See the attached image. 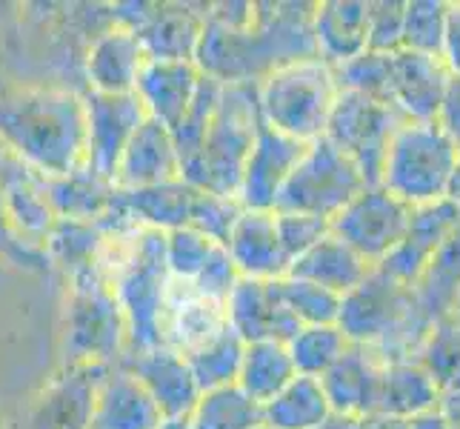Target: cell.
<instances>
[{
  "label": "cell",
  "instance_id": "obj_1",
  "mask_svg": "<svg viewBox=\"0 0 460 429\" xmlns=\"http://www.w3.org/2000/svg\"><path fill=\"white\" fill-rule=\"evenodd\" d=\"M312 12L314 4H258L249 26H220L206 18L195 67L217 84H261L287 63L317 58Z\"/></svg>",
  "mask_w": 460,
  "mask_h": 429
},
{
  "label": "cell",
  "instance_id": "obj_2",
  "mask_svg": "<svg viewBox=\"0 0 460 429\" xmlns=\"http://www.w3.org/2000/svg\"><path fill=\"white\" fill-rule=\"evenodd\" d=\"M0 143L40 178H60L84 166V92L66 86L0 89Z\"/></svg>",
  "mask_w": 460,
  "mask_h": 429
},
{
  "label": "cell",
  "instance_id": "obj_3",
  "mask_svg": "<svg viewBox=\"0 0 460 429\" xmlns=\"http://www.w3.org/2000/svg\"><path fill=\"white\" fill-rule=\"evenodd\" d=\"M338 326L355 346H367L384 363L415 361L432 329L415 290L375 266L360 286L343 295Z\"/></svg>",
  "mask_w": 460,
  "mask_h": 429
},
{
  "label": "cell",
  "instance_id": "obj_4",
  "mask_svg": "<svg viewBox=\"0 0 460 429\" xmlns=\"http://www.w3.org/2000/svg\"><path fill=\"white\" fill-rule=\"evenodd\" d=\"M261 123L258 84H224L200 152L181 169V178L203 192L237 198Z\"/></svg>",
  "mask_w": 460,
  "mask_h": 429
},
{
  "label": "cell",
  "instance_id": "obj_5",
  "mask_svg": "<svg viewBox=\"0 0 460 429\" xmlns=\"http://www.w3.org/2000/svg\"><path fill=\"white\" fill-rule=\"evenodd\" d=\"M460 147L438 121H403L394 130L380 166V189L411 210L449 195Z\"/></svg>",
  "mask_w": 460,
  "mask_h": 429
},
{
  "label": "cell",
  "instance_id": "obj_6",
  "mask_svg": "<svg viewBox=\"0 0 460 429\" xmlns=\"http://www.w3.org/2000/svg\"><path fill=\"white\" fill-rule=\"evenodd\" d=\"M69 281L63 315V367H115L126 355V317L98 266Z\"/></svg>",
  "mask_w": 460,
  "mask_h": 429
},
{
  "label": "cell",
  "instance_id": "obj_7",
  "mask_svg": "<svg viewBox=\"0 0 460 429\" xmlns=\"http://www.w3.org/2000/svg\"><path fill=\"white\" fill-rule=\"evenodd\" d=\"M335 69L321 58H304L269 72L258 84L261 121L300 143L323 138L338 101Z\"/></svg>",
  "mask_w": 460,
  "mask_h": 429
},
{
  "label": "cell",
  "instance_id": "obj_8",
  "mask_svg": "<svg viewBox=\"0 0 460 429\" xmlns=\"http://www.w3.org/2000/svg\"><path fill=\"white\" fill-rule=\"evenodd\" d=\"M367 186L360 169L341 149L332 147L326 138H317L300 155L297 166L283 183L275 212L314 215L332 224V218L341 215L343 206L352 203Z\"/></svg>",
  "mask_w": 460,
  "mask_h": 429
},
{
  "label": "cell",
  "instance_id": "obj_9",
  "mask_svg": "<svg viewBox=\"0 0 460 429\" xmlns=\"http://www.w3.org/2000/svg\"><path fill=\"white\" fill-rule=\"evenodd\" d=\"M403 121L406 118L394 106L367 98L360 92L341 89L323 138L360 169L369 186H377L389 140Z\"/></svg>",
  "mask_w": 460,
  "mask_h": 429
},
{
  "label": "cell",
  "instance_id": "obj_10",
  "mask_svg": "<svg viewBox=\"0 0 460 429\" xmlns=\"http://www.w3.org/2000/svg\"><path fill=\"white\" fill-rule=\"evenodd\" d=\"M195 4H132L109 6L112 26L129 29L137 38L146 60H195L198 40L206 23V9Z\"/></svg>",
  "mask_w": 460,
  "mask_h": 429
},
{
  "label": "cell",
  "instance_id": "obj_11",
  "mask_svg": "<svg viewBox=\"0 0 460 429\" xmlns=\"http://www.w3.org/2000/svg\"><path fill=\"white\" fill-rule=\"evenodd\" d=\"M411 220V206L389 195L380 186H367L363 192L332 218V235L355 249L363 261L377 266L403 241Z\"/></svg>",
  "mask_w": 460,
  "mask_h": 429
},
{
  "label": "cell",
  "instance_id": "obj_12",
  "mask_svg": "<svg viewBox=\"0 0 460 429\" xmlns=\"http://www.w3.org/2000/svg\"><path fill=\"white\" fill-rule=\"evenodd\" d=\"M84 112H86V157L84 164L115 181V172L120 164V155L126 143L132 140L137 126L149 115L137 94H101L84 92Z\"/></svg>",
  "mask_w": 460,
  "mask_h": 429
},
{
  "label": "cell",
  "instance_id": "obj_13",
  "mask_svg": "<svg viewBox=\"0 0 460 429\" xmlns=\"http://www.w3.org/2000/svg\"><path fill=\"white\" fill-rule=\"evenodd\" d=\"M309 143H300L289 135H283L272 126L261 123V130L252 143V152L246 157L241 189H237V201L243 210L258 212H275V201L280 195L283 183L297 166L300 155L306 152Z\"/></svg>",
  "mask_w": 460,
  "mask_h": 429
},
{
  "label": "cell",
  "instance_id": "obj_14",
  "mask_svg": "<svg viewBox=\"0 0 460 429\" xmlns=\"http://www.w3.org/2000/svg\"><path fill=\"white\" fill-rule=\"evenodd\" d=\"M226 326L243 344L280 341L289 344L297 335V317L283 307L275 281L237 278L226 298Z\"/></svg>",
  "mask_w": 460,
  "mask_h": 429
},
{
  "label": "cell",
  "instance_id": "obj_15",
  "mask_svg": "<svg viewBox=\"0 0 460 429\" xmlns=\"http://www.w3.org/2000/svg\"><path fill=\"white\" fill-rule=\"evenodd\" d=\"M457 227H460V206L452 203L449 198L429 206H418V210H411V220L403 241L377 264V269L403 286H415L418 278L423 275L426 264L432 261V255Z\"/></svg>",
  "mask_w": 460,
  "mask_h": 429
},
{
  "label": "cell",
  "instance_id": "obj_16",
  "mask_svg": "<svg viewBox=\"0 0 460 429\" xmlns=\"http://www.w3.org/2000/svg\"><path fill=\"white\" fill-rule=\"evenodd\" d=\"M226 326V304L206 298L192 281L172 278L164 295L161 344L186 355Z\"/></svg>",
  "mask_w": 460,
  "mask_h": 429
},
{
  "label": "cell",
  "instance_id": "obj_17",
  "mask_svg": "<svg viewBox=\"0 0 460 429\" xmlns=\"http://www.w3.org/2000/svg\"><path fill=\"white\" fill-rule=\"evenodd\" d=\"M120 367L129 370L140 380V387L161 407L164 418H189V412L195 409L200 398V389L186 358L169 346H155L146 349V353L123 355Z\"/></svg>",
  "mask_w": 460,
  "mask_h": 429
},
{
  "label": "cell",
  "instance_id": "obj_18",
  "mask_svg": "<svg viewBox=\"0 0 460 429\" xmlns=\"http://www.w3.org/2000/svg\"><path fill=\"white\" fill-rule=\"evenodd\" d=\"M164 412L140 380L120 363L106 367L94 384L89 429H161Z\"/></svg>",
  "mask_w": 460,
  "mask_h": 429
},
{
  "label": "cell",
  "instance_id": "obj_19",
  "mask_svg": "<svg viewBox=\"0 0 460 429\" xmlns=\"http://www.w3.org/2000/svg\"><path fill=\"white\" fill-rule=\"evenodd\" d=\"M452 75L447 63L432 55H392V106L406 121H438Z\"/></svg>",
  "mask_w": 460,
  "mask_h": 429
},
{
  "label": "cell",
  "instance_id": "obj_20",
  "mask_svg": "<svg viewBox=\"0 0 460 429\" xmlns=\"http://www.w3.org/2000/svg\"><path fill=\"white\" fill-rule=\"evenodd\" d=\"M146 55L129 29L109 26L94 35L84 58V92L101 94H129L135 92L137 75L144 69Z\"/></svg>",
  "mask_w": 460,
  "mask_h": 429
},
{
  "label": "cell",
  "instance_id": "obj_21",
  "mask_svg": "<svg viewBox=\"0 0 460 429\" xmlns=\"http://www.w3.org/2000/svg\"><path fill=\"white\" fill-rule=\"evenodd\" d=\"M380 370L384 361L367 346H349L346 355L321 375V387L326 392L329 409L335 418H360L377 412Z\"/></svg>",
  "mask_w": 460,
  "mask_h": 429
},
{
  "label": "cell",
  "instance_id": "obj_22",
  "mask_svg": "<svg viewBox=\"0 0 460 429\" xmlns=\"http://www.w3.org/2000/svg\"><path fill=\"white\" fill-rule=\"evenodd\" d=\"M226 252L241 278L278 281L289 273V258L280 246L275 212L243 210L226 241Z\"/></svg>",
  "mask_w": 460,
  "mask_h": 429
},
{
  "label": "cell",
  "instance_id": "obj_23",
  "mask_svg": "<svg viewBox=\"0 0 460 429\" xmlns=\"http://www.w3.org/2000/svg\"><path fill=\"white\" fill-rule=\"evenodd\" d=\"M200 77L195 60H146L137 75L135 94L152 121L172 130L186 115Z\"/></svg>",
  "mask_w": 460,
  "mask_h": 429
},
{
  "label": "cell",
  "instance_id": "obj_24",
  "mask_svg": "<svg viewBox=\"0 0 460 429\" xmlns=\"http://www.w3.org/2000/svg\"><path fill=\"white\" fill-rule=\"evenodd\" d=\"M195 195H198V189L192 183H186L183 178L155 183V186L115 189L112 210L135 227L174 232V229L189 227Z\"/></svg>",
  "mask_w": 460,
  "mask_h": 429
},
{
  "label": "cell",
  "instance_id": "obj_25",
  "mask_svg": "<svg viewBox=\"0 0 460 429\" xmlns=\"http://www.w3.org/2000/svg\"><path fill=\"white\" fill-rule=\"evenodd\" d=\"M178 178H181V157L178 149H174L172 132L164 123L146 118L137 126V132L126 143V149L120 155L115 186L137 189V186H155Z\"/></svg>",
  "mask_w": 460,
  "mask_h": 429
},
{
  "label": "cell",
  "instance_id": "obj_26",
  "mask_svg": "<svg viewBox=\"0 0 460 429\" xmlns=\"http://www.w3.org/2000/svg\"><path fill=\"white\" fill-rule=\"evenodd\" d=\"M369 0H326L314 4L312 38L317 58L332 69L367 52Z\"/></svg>",
  "mask_w": 460,
  "mask_h": 429
},
{
  "label": "cell",
  "instance_id": "obj_27",
  "mask_svg": "<svg viewBox=\"0 0 460 429\" xmlns=\"http://www.w3.org/2000/svg\"><path fill=\"white\" fill-rule=\"evenodd\" d=\"M106 367H72L46 389L23 429H89L94 384Z\"/></svg>",
  "mask_w": 460,
  "mask_h": 429
},
{
  "label": "cell",
  "instance_id": "obj_28",
  "mask_svg": "<svg viewBox=\"0 0 460 429\" xmlns=\"http://www.w3.org/2000/svg\"><path fill=\"white\" fill-rule=\"evenodd\" d=\"M0 203H4L14 232H18L26 244L43 249V241H46V235L52 232L58 215L52 210L49 198H46L40 174L18 164L4 181H0Z\"/></svg>",
  "mask_w": 460,
  "mask_h": 429
},
{
  "label": "cell",
  "instance_id": "obj_29",
  "mask_svg": "<svg viewBox=\"0 0 460 429\" xmlns=\"http://www.w3.org/2000/svg\"><path fill=\"white\" fill-rule=\"evenodd\" d=\"M372 269L375 266L369 261H363L355 249H349L341 237L329 232L321 244H314L297 261H292L287 275L317 283V286H323V290L343 298L352 292L355 286L367 281Z\"/></svg>",
  "mask_w": 460,
  "mask_h": 429
},
{
  "label": "cell",
  "instance_id": "obj_30",
  "mask_svg": "<svg viewBox=\"0 0 460 429\" xmlns=\"http://www.w3.org/2000/svg\"><path fill=\"white\" fill-rule=\"evenodd\" d=\"M46 198H49L58 218L72 220H101L115 201V181L92 172L86 164L60 178H43Z\"/></svg>",
  "mask_w": 460,
  "mask_h": 429
},
{
  "label": "cell",
  "instance_id": "obj_31",
  "mask_svg": "<svg viewBox=\"0 0 460 429\" xmlns=\"http://www.w3.org/2000/svg\"><path fill=\"white\" fill-rule=\"evenodd\" d=\"M440 392L418 361H389L380 370L377 412L411 421L438 409Z\"/></svg>",
  "mask_w": 460,
  "mask_h": 429
},
{
  "label": "cell",
  "instance_id": "obj_32",
  "mask_svg": "<svg viewBox=\"0 0 460 429\" xmlns=\"http://www.w3.org/2000/svg\"><path fill=\"white\" fill-rule=\"evenodd\" d=\"M263 409V424L272 429H321L332 418L321 378L295 375L287 389H280Z\"/></svg>",
  "mask_w": 460,
  "mask_h": 429
},
{
  "label": "cell",
  "instance_id": "obj_33",
  "mask_svg": "<svg viewBox=\"0 0 460 429\" xmlns=\"http://www.w3.org/2000/svg\"><path fill=\"white\" fill-rule=\"evenodd\" d=\"M411 290L432 324L452 315L460 298V227L443 241Z\"/></svg>",
  "mask_w": 460,
  "mask_h": 429
},
{
  "label": "cell",
  "instance_id": "obj_34",
  "mask_svg": "<svg viewBox=\"0 0 460 429\" xmlns=\"http://www.w3.org/2000/svg\"><path fill=\"white\" fill-rule=\"evenodd\" d=\"M295 363L289 358L287 344L280 341H255L246 344L241 375H237V387H241L255 404H269L280 389H287L295 378Z\"/></svg>",
  "mask_w": 460,
  "mask_h": 429
},
{
  "label": "cell",
  "instance_id": "obj_35",
  "mask_svg": "<svg viewBox=\"0 0 460 429\" xmlns=\"http://www.w3.org/2000/svg\"><path fill=\"white\" fill-rule=\"evenodd\" d=\"M101 246H103V229L98 220H72V218H58L52 232L43 241L46 258L66 278L98 266Z\"/></svg>",
  "mask_w": 460,
  "mask_h": 429
},
{
  "label": "cell",
  "instance_id": "obj_36",
  "mask_svg": "<svg viewBox=\"0 0 460 429\" xmlns=\"http://www.w3.org/2000/svg\"><path fill=\"white\" fill-rule=\"evenodd\" d=\"M243 349H246V344L237 338L229 326H224L217 335H212L209 341H203L200 346L189 349L183 358H186L189 370H192V375H195V384H198L200 395L220 389V387L237 384Z\"/></svg>",
  "mask_w": 460,
  "mask_h": 429
},
{
  "label": "cell",
  "instance_id": "obj_37",
  "mask_svg": "<svg viewBox=\"0 0 460 429\" xmlns=\"http://www.w3.org/2000/svg\"><path fill=\"white\" fill-rule=\"evenodd\" d=\"M186 424L189 429H258L263 424V409L241 387L232 384L203 392Z\"/></svg>",
  "mask_w": 460,
  "mask_h": 429
},
{
  "label": "cell",
  "instance_id": "obj_38",
  "mask_svg": "<svg viewBox=\"0 0 460 429\" xmlns=\"http://www.w3.org/2000/svg\"><path fill=\"white\" fill-rule=\"evenodd\" d=\"M423 372L432 378L440 395H449L460 389V321L457 317H443L435 321L429 335L420 344V353L415 358Z\"/></svg>",
  "mask_w": 460,
  "mask_h": 429
},
{
  "label": "cell",
  "instance_id": "obj_39",
  "mask_svg": "<svg viewBox=\"0 0 460 429\" xmlns=\"http://www.w3.org/2000/svg\"><path fill=\"white\" fill-rule=\"evenodd\" d=\"M349 346H352V341L343 335L338 324L300 326L297 335L287 344L295 372L309 378H321L323 372H329L346 355Z\"/></svg>",
  "mask_w": 460,
  "mask_h": 429
},
{
  "label": "cell",
  "instance_id": "obj_40",
  "mask_svg": "<svg viewBox=\"0 0 460 429\" xmlns=\"http://www.w3.org/2000/svg\"><path fill=\"white\" fill-rule=\"evenodd\" d=\"M275 290L300 326H321V324H338L341 315V295L323 290V286L300 281L292 275H283L275 281Z\"/></svg>",
  "mask_w": 460,
  "mask_h": 429
},
{
  "label": "cell",
  "instance_id": "obj_41",
  "mask_svg": "<svg viewBox=\"0 0 460 429\" xmlns=\"http://www.w3.org/2000/svg\"><path fill=\"white\" fill-rule=\"evenodd\" d=\"M220 89H224V84H217L212 77L203 75L195 98L186 109V115L169 130L172 140H174V149H178V157H181V169L200 152V143H203L206 132H209V123L215 118V109L220 101Z\"/></svg>",
  "mask_w": 460,
  "mask_h": 429
},
{
  "label": "cell",
  "instance_id": "obj_42",
  "mask_svg": "<svg viewBox=\"0 0 460 429\" xmlns=\"http://www.w3.org/2000/svg\"><path fill=\"white\" fill-rule=\"evenodd\" d=\"M447 12L449 4L443 0H406L401 49L440 58L443 35H447Z\"/></svg>",
  "mask_w": 460,
  "mask_h": 429
},
{
  "label": "cell",
  "instance_id": "obj_43",
  "mask_svg": "<svg viewBox=\"0 0 460 429\" xmlns=\"http://www.w3.org/2000/svg\"><path fill=\"white\" fill-rule=\"evenodd\" d=\"M338 86L349 92H360L367 98L392 106V55L363 52L352 60L335 67Z\"/></svg>",
  "mask_w": 460,
  "mask_h": 429
},
{
  "label": "cell",
  "instance_id": "obj_44",
  "mask_svg": "<svg viewBox=\"0 0 460 429\" xmlns=\"http://www.w3.org/2000/svg\"><path fill=\"white\" fill-rule=\"evenodd\" d=\"M241 215H243V206L237 198H224V195L203 192V189H198L186 229H195L203 237H209V241L226 246L229 235H232V229H234L237 218H241Z\"/></svg>",
  "mask_w": 460,
  "mask_h": 429
},
{
  "label": "cell",
  "instance_id": "obj_45",
  "mask_svg": "<svg viewBox=\"0 0 460 429\" xmlns=\"http://www.w3.org/2000/svg\"><path fill=\"white\" fill-rule=\"evenodd\" d=\"M220 244L203 237L195 229H174L166 232V269L172 278H181V281H195L209 258L215 255V249Z\"/></svg>",
  "mask_w": 460,
  "mask_h": 429
},
{
  "label": "cell",
  "instance_id": "obj_46",
  "mask_svg": "<svg viewBox=\"0 0 460 429\" xmlns=\"http://www.w3.org/2000/svg\"><path fill=\"white\" fill-rule=\"evenodd\" d=\"M403 9L406 0H369V29H367L369 52H380V55L401 52Z\"/></svg>",
  "mask_w": 460,
  "mask_h": 429
},
{
  "label": "cell",
  "instance_id": "obj_47",
  "mask_svg": "<svg viewBox=\"0 0 460 429\" xmlns=\"http://www.w3.org/2000/svg\"><path fill=\"white\" fill-rule=\"evenodd\" d=\"M275 227L280 246L287 252L289 264L297 261L304 252H309L314 244H321L332 232V224L314 215H300V212H275Z\"/></svg>",
  "mask_w": 460,
  "mask_h": 429
},
{
  "label": "cell",
  "instance_id": "obj_48",
  "mask_svg": "<svg viewBox=\"0 0 460 429\" xmlns=\"http://www.w3.org/2000/svg\"><path fill=\"white\" fill-rule=\"evenodd\" d=\"M0 258L18 269H26V273H49L52 269L49 258H46V252L40 246L26 244L23 237L14 232L4 203H0Z\"/></svg>",
  "mask_w": 460,
  "mask_h": 429
},
{
  "label": "cell",
  "instance_id": "obj_49",
  "mask_svg": "<svg viewBox=\"0 0 460 429\" xmlns=\"http://www.w3.org/2000/svg\"><path fill=\"white\" fill-rule=\"evenodd\" d=\"M440 60L447 63L452 77H460V4H449L447 12V35H443Z\"/></svg>",
  "mask_w": 460,
  "mask_h": 429
},
{
  "label": "cell",
  "instance_id": "obj_50",
  "mask_svg": "<svg viewBox=\"0 0 460 429\" xmlns=\"http://www.w3.org/2000/svg\"><path fill=\"white\" fill-rule=\"evenodd\" d=\"M438 123L460 147V77H452V81H449L447 98H443L440 115H438Z\"/></svg>",
  "mask_w": 460,
  "mask_h": 429
},
{
  "label": "cell",
  "instance_id": "obj_51",
  "mask_svg": "<svg viewBox=\"0 0 460 429\" xmlns=\"http://www.w3.org/2000/svg\"><path fill=\"white\" fill-rule=\"evenodd\" d=\"M411 421L386 416V412H369L360 418H346V429H409Z\"/></svg>",
  "mask_w": 460,
  "mask_h": 429
},
{
  "label": "cell",
  "instance_id": "obj_52",
  "mask_svg": "<svg viewBox=\"0 0 460 429\" xmlns=\"http://www.w3.org/2000/svg\"><path fill=\"white\" fill-rule=\"evenodd\" d=\"M438 412L443 416V421L449 424V429H460V389L449 392V395H440Z\"/></svg>",
  "mask_w": 460,
  "mask_h": 429
},
{
  "label": "cell",
  "instance_id": "obj_53",
  "mask_svg": "<svg viewBox=\"0 0 460 429\" xmlns=\"http://www.w3.org/2000/svg\"><path fill=\"white\" fill-rule=\"evenodd\" d=\"M409 429H449V424L443 421V416H440L438 409H432V412H426V416L411 418V426Z\"/></svg>",
  "mask_w": 460,
  "mask_h": 429
},
{
  "label": "cell",
  "instance_id": "obj_54",
  "mask_svg": "<svg viewBox=\"0 0 460 429\" xmlns=\"http://www.w3.org/2000/svg\"><path fill=\"white\" fill-rule=\"evenodd\" d=\"M447 198L460 206V157H457V169H455V178H452V186H449V195Z\"/></svg>",
  "mask_w": 460,
  "mask_h": 429
},
{
  "label": "cell",
  "instance_id": "obj_55",
  "mask_svg": "<svg viewBox=\"0 0 460 429\" xmlns=\"http://www.w3.org/2000/svg\"><path fill=\"white\" fill-rule=\"evenodd\" d=\"M161 429H189V424H186V418H166L161 424Z\"/></svg>",
  "mask_w": 460,
  "mask_h": 429
},
{
  "label": "cell",
  "instance_id": "obj_56",
  "mask_svg": "<svg viewBox=\"0 0 460 429\" xmlns=\"http://www.w3.org/2000/svg\"><path fill=\"white\" fill-rule=\"evenodd\" d=\"M321 429H346V418H332L326 426H321Z\"/></svg>",
  "mask_w": 460,
  "mask_h": 429
},
{
  "label": "cell",
  "instance_id": "obj_57",
  "mask_svg": "<svg viewBox=\"0 0 460 429\" xmlns=\"http://www.w3.org/2000/svg\"><path fill=\"white\" fill-rule=\"evenodd\" d=\"M452 317H457V321H460V298H457V304H455V309H452Z\"/></svg>",
  "mask_w": 460,
  "mask_h": 429
},
{
  "label": "cell",
  "instance_id": "obj_58",
  "mask_svg": "<svg viewBox=\"0 0 460 429\" xmlns=\"http://www.w3.org/2000/svg\"><path fill=\"white\" fill-rule=\"evenodd\" d=\"M258 429H272V426H266V424H261V426H258Z\"/></svg>",
  "mask_w": 460,
  "mask_h": 429
}]
</instances>
